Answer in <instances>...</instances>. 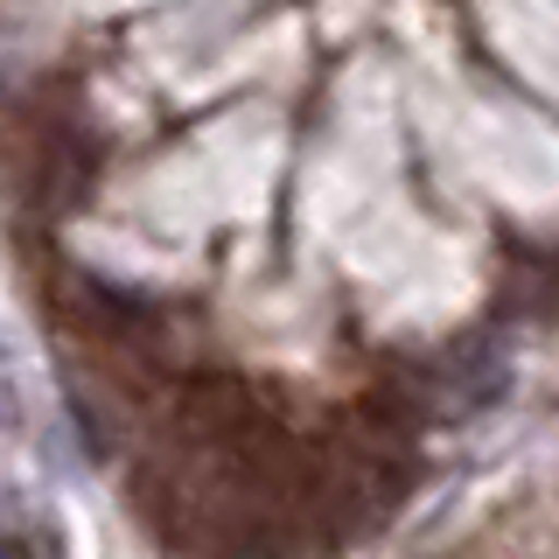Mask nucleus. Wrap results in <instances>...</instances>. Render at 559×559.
I'll list each match as a JSON object with an SVG mask.
<instances>
[{
	"label": "nucleus",
	"instance_id": "1",
	"mask_svg": "<svg viewBox=\"0 0 559 559\" xmlns=\"http://www.w3.org/2000/svg\"><path fill=\"white\" fill-rule=\"evenodd\" d=\"M0 559H57V538L28 532L22 511H0Z\"/></svg>",
	"mask_w": 559,
	"mask_h": 559
}]
</instances>
